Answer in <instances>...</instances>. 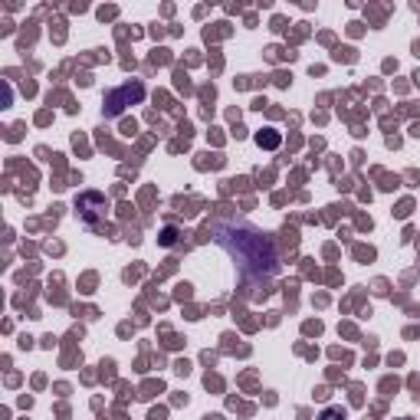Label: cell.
I'll list each match as a JSON object with an SVG mask.
<instances>
[{"mask_svg": "<svg viewBox=\"0 0 420 420\" xmlns=\"http://www.w3.org/2000/svg\"><path fill=\"white\" fill-rule=\"evenodd\" d=\"M318 420H345V411L342 407H328V411L318 414Z\"/></svg>", "mask_w": 420, "mask_h": 420, "instance_id": "1", "label": "cell"}]
</instances>
